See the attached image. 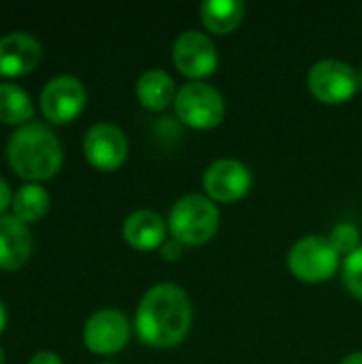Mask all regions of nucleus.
Listing matches in <instances>:
<instances>
[{
  "label": "nucleus",
  "mask_w": 362,
  "mask_h": 364,
  "mask_svg": "<svg viewBox=\"0 0 362 364\" xmlns=\"http://www.w3.org/2000/svg\"><path fill=\"white\" fill-rule=\"evenodd\" d=\"M192 326V303L177 284H156L137 309L134 328L139 339L158 350L179 346Z\"/></svg>",
  "instance_id": "f257e3e1"
},
{
  "label": "nucleus",
  "mask_w": 362,
  "mask_h": 364,
  "mask_svg": "<svg viewBox=\"0 0 362 364\" xmlns=\"http://www.w3.org/2000/svg\"><path fill=\"white\" fill-rule=\"evenodd\" d=\"M6 156L17 175L47 179L62 164V145L51 128L38 122H28L11 136Z\"/></svg>",
  "instance_id": "f03ea898"
},
{
  "label": "nucleus",
  "mask_w": 362,
  "mask_h": 364,
  "mask_svg": "<svg viewBox=\"0 0 362 364\" xmlns=\"http://www.w3.org/2000/svg\"><path fill=\"white\" fill-rule=\"evenodd\" d=\"M220 228V211L211 198L203 194L181 196L169 213V230L181 245H205Z\"/></svg>",
  "instance_id": "7ed1b4c3"
},
{
  "label": "nucleus",
  "mask_w": 362,
  "mask_h": 364,
  "mask_svg": "<svg viewBox=\"0 0 362 364\" xmlns=\"http://www.w3.org/2000/svg\"><path fill=\"white\" fill-rule=\"evenodd\" d=\"M173 107L179 122L196 130L215 128L226 113L224 96L205 81H190L181 85L177 90Z\"/></svg>",
  "instance_id": "20e7f679"
},
{
  "label": "nucleus",
  "mask_w": 362,
  "mask_h": 364,
  "mask_svg": "<svg viewBox=\"0 0 362 364\" xmlns=\"http://www.w3.org/2000/svg\"><path fill=\"white\" fill-rule=\"evenodd\" d=\"M290 273L307 284L331 279L339 269V254L322 235H307L299 239L288 252Z\"/></svg>",
  "instance_id": "39448f33"
},
{
  "label": "nucleus",
  "mask_w": 362,
  "mask_h": 364,
  "mask_svg": "<svg viewBox=\"0 0 362 364\" xmlns=\"http://www.w3.org/2000/svg\"><path fill=\"white\" fill-rule=\"evenodd\" d=\"M309 92L324 105H341L358 92V73L341 60H320L307 75Z\"/></svg>",
  "instance_id": "423d86ee"
},
{
  "label": "nucleus",
  "mask_w": 362,
  "mask_h": 364,
  "mask_svg": "<svg viewBox=\"0 0 362 364\" xmlns=\"http://www.w3.org/2000/svg\"><path fill=\"white\" fill-rule=\"evenodd\" d=\"M173 62L177 70L194 81L215 73L220 64L213 41L201 30H186L173 43Z\"/></svg>",
  "instance_id": "0eeeda50"
},
{
  "label": "nucleus",
  "mask_w": 362,
  "mask_h": 364,
  "mask_svg": "<svg viewBox=\"0 0 362 364\" xmlns=\"http://www.w3.org/2000/svg\"><path fill=\"white\" fill-rule=\"evenodd\" d=\"M254 177L247 164L235 158H222L207 166L203 175V188L207 198L215 203H235L247 196L252 190Z\"/></svg>",
  "instance_id": "6e6552de"
},
{
  "label": "nucleus",
  "mask_w": 362,
  "mask_h": 364,
  "mask_svg": "<svg viewBox=\"0 0 362 364\" xmlns=\"http://www.w3.org/2000/svg\"><path fill=\"white\" fill-rule=\"evenodd\" d=\"M85 98V87L77 77L58 75L41 92V109L49 122L66 124L83 111Z\"/></svg>",
  "instance_id": "1a4fd4ad"
},
{
  "label": "nucleus",
  "mask_w": 362,
  "mask_h": 364,
  "mask_svg": "<svg viewBox=\"0 0 362 364\" xmlns=\"http://www.w3.org/2000/svg\"><path fill=\"white\" fill-rule=\"evenodd\" d=\"M130 339V322L117 309L96 311L83 326L85 348L94 354H115Z\"/></svg>",
  "instance_id": "9d476101"
},
{
  "label": "nucleus",
  "mask_w": 362,
  "mask_h": 364,
  "mask_svg": "<svg viewBox=\"0 0 362 364\" xmlns=\"http://www.w3.org/2000/svg\"><path fill=\"white\" fill-rule=\"evenodd\" d=\"M83 154L87 162L100 171H115L128 156L126 134L113 124H94L83 139Z\"/></svg>",
  "instance_id": "9b49d317"
},
{
  "label": "nucleus",
  "mask_w": 362,
  "mask_h": 364,
  "mask_svg": "<svg viewBox=\"0 0 362 364\" xmlns=\"http://www.w3.org/2000/svg\"><path fill=\"white\" fill-rule=\"evenodd\" d=\"M41 60V45L26 32H11L0 38V75L17 77L30 73Z\"/></svg>",
  "instance_id": "f8f14e48"
},
{
  "label": "nucleus",
  "mask_w": 362,
  "mask_h": 364,
  "mask_svg": "<svg viewBox=\"0 0 362 364\" xmlns=\"http://www.w3.org/2000/svg\"><path fill=\"white\" fill-rule=\"evenodd\" d=\"M124 239L128 245L141 252H151L162 247L166 241V224L151 209H139L130 213L124 222Z\"/></svg>",
  "instance_id": "ddd939ff"
},
{
  "label": "nucleus",
  "mask_w": 362,
  "mask_h": 364,
  "mask_svg": "<svg viewBox=\"0 0 362 364\" xmlns=\"http://www.w3.org/2000/svg\"><path fill=\"white\" fill-rule=\"evenodd\" d=\"M32 250L26 222L15 215H0V269L21 267Z\"/></svg>",
  "instance_id": "4468645a"
},
{
  "label": "nucleus",
  "mask_w": 362,
  "mask_h": 364,
  "mask_svg": "<svg viewBox=\"0 0 362 364\" xmlns=\"http://www.w3.org/2000/svg\"><path fill=\"white\" fill-rule=\"evenodd\" d=\"M175 96H177L175 79L162 68H151L143 73L137 81V98L149 111H162L171 107L175 102Z\"/></svg>",
  "instance_id": "2eb2a0df"
},
{
  "label": "nucleus",
  "mask_w": 362,
  "mask_h": 364,
  "mask_svg": "<svg viewBox=\"0 0 362 364\" xmlns=\"http://www.w3.org/2000/svg\"><path fill=\"white\" fill-rule=\"evenodd\" d=\"M245 4L239 0H205L201 4V21L213 34H230L243 21Z\"/></svg>",
  "instance_id": "dca6fc26"
},
{
  "label": "nucleus",
  "mask_w": 362,
  "mask_h": 364,
  "mask_svg": "<svg viewBox=\"0 0 362 364\" xmlns=\"http://www.w3.org/2000/svg\"><path fill=\"white\" fill-rule=\"evenodd\" d=\"M49 209V194L38 183H26L21 186L13 196V215L21 222H34L43 218Z\"/></svg>",
  "instance_id": "f3484780"
},
{
  "label": "nucleus",
  "mask_w": 362,
  "mask_h": 364,
  "mask_svg": "<svg viewBox=\"0 0 362 364\" xmlns=\"http://www.w3.org/2000/svg\"><path fill=\"white\" fill-rule=\"evenodd\" d=\"M34 113L30 96L15 83H0V122L19 124Z\"/></svg>",
  "instance_id": "a211bd4d"
},
{
  "label": "nucleus",
  "mask_w": 362,
  "mask_h": 364,
  "mask_svg": "<svg viewBox=\"0 0 362 364\" xmlns=\"http://www.w3.org/2000/svg\"><path fill=\"white\" fill-rule=\"evenodd\" d=\"M331 245L337 250V254L341 256H350L352 252H356L361 247V230L354 224L341 222L339 226H335V230L329 237Z\"/></svg>",
  "instance_id": "6ab92c4d"
},
{
  "label": "nucleus",
  "mask_w": 362,
  "mask_h": 364,
  "mask_svg": "<svg viewBox=\"0 0 362 364\" xmlns=\"http://www.w3.org/2000/svg\"><path fill=\"white\" fill-rule=\"evenodd\" d=\"M344 284L350 294L362 301V245L344 260Z\"/></svg>",
  "instance_id": "aec40b11"
},
{
  "label": "nucleus",
  "mask_w": 362,
  "mask_h": 364,
  "mask_svg": "<svg viewBox=\"0 0 362 364\" xmlns=\"http://www.w3.org/2000/svg\"><path fill=\"white\" fill-rule=\"evenodd\" d=\"M162 256H164L166 260H177V258L181 256V243L175 241V239L164 241V245H162Z\"/></svg>",
  "instance_id": "412c9836"
},
{
  "label": "nucleus",
  "mask_w": 362,
  "mask_h": 364,
  "mask_svg": "<svg viewBox=\"0 0 362 364\" xmlns=\"http://www.w3.org/2000/svg\"><path fill=\"white\" fill-rule=\"evenodd\" d=\"M28 364H62V360H60V356L53 354V352H38Z\"/></svg>",
  "instance_id": "4be33fe9"
},
{
  "label": "nucleus",
  "mask_w": 362,
  "mask_h": 364,
  "mask_svg": "<svg viewBox=\"0 0 362 364\" xmlns=\"http://www.w3.org/2000/svg\"><path fill=\"white\" fill-rule=\"evenodd\" d=\"M9 203H11V190H9L6 181L0 179V213L9 207Z\"/></svg>",
  "instance_id": "5701e85b"
},
{
  "label": "nucleus",
  "mask_w": 362,
  "mask_h": 364,
  "mask_svg": "<svg viewBox=\"0 0 362 364\" xmlns=\"http://www.w3.org/2000/svg\"><path fill=\"white\" fill-rule=\"evenodd\" d=\"M339 364H362V352H354V354L346 356Z\"/></svg>",
  "instance_id": "b1692460"
},
{
  "label": "nucleus",
  "mask_w": 362,
  "mask_h": 364,
  "mask_svg": "<svg viewBox=\"0 0 362 364\" xmlns=\"http://www.w3.org/2000/svg\"><path fill=\"white\" fill-rule=\"evenodd\" d=\"M4 322H6V309H4V305L0 301V331L4 328Z\"/></svg>",
  "instance_id": "393cba45"
},
{
  "label": "nucleus",
  "mask_w": 362,
  "mask_h": 364,
  "mask_svg": "<svg viewBox=\"0 0 362 364\" xmlns=\"http://www.w3.org/2000/svg\"><path fill=\"white\" fill-rule=\"evenodd\" d=\"M0 364H4V352H2V348H0Z\"/></svg>",
  "instance_id": "a878e982"
},
{
  "label": "nucleus",
  "mask_w": 362,
  "mask_h": 364,
  "mask_svg": "<svg viewBox=\"0 0 362 364\" xmlns=\"http://www.w3.org/2000/svg\"><path fill=\"white\" fill-rule=\"evenodd\" d=\"M358 83H361V87H362V70H361V75H358Z\"/></svg>",
  "instance_id": "bb28decb"
},
{
  "label": "nucleus",
  "mask_w": 362,
  "mask_h": 364,
  "mask_svg": "<svg viewBox=\"0 0 362 364\" xmlns=\"http://www.w3.org/2000/svg\"><path fill=\"white\" fill-rule=\"evenodd\" d=\"M100 364H113V363H100Z\"/></svg>",
  "instance_id": "cd10ccee"
}]
</instances>
